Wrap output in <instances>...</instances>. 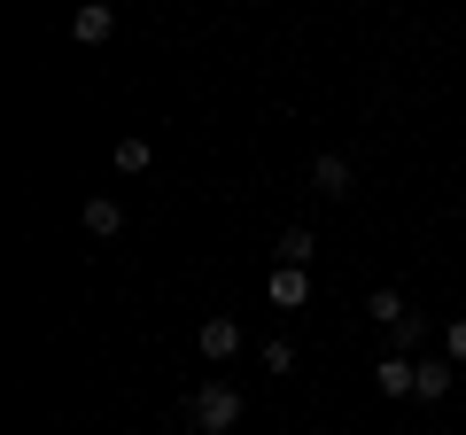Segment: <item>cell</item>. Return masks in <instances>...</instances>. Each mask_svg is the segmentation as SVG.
<instances>
[{
	"label": "cell",
	"mask_w": 466,
	"mask_h": 435,
	"mask_svg": "<svg viewBox=\"0 0 466 435\" xmlns=\"http://www.w3.org/2000/svg\"><path fill=\"white\" fill-rule=\"evenodd\" d=\"M70 32H78V39H86V47H101V39H109V32H116V8H109V0H86L78 16H70Z\"/></svg>",
	"instance_id": "cell-4"
},
{
	"label": "cell",
	"mask_w": 466,
	"mask_h": 435,
	"mask_svg": "<svg viewBox=\"0 0 466 435\" xmlns=\"http://www.w3.org/2000/svg\"><path fill=\"white\" fill-rule=\"evenodd\" d=\"M86 234H125V210H116L109 195H94L86 202Z\"/></svg>",
	"instance_id": "cell-10"
},
{
	"label": "cell",
	"mask_w": 466,
	"mask_h": 435,
	"mask_svg": "<svg viewBox=\"0 0 466 435\" xmlns=\"http://www.w3.org/2000/svg\"><path fill=\"white\" fill-rule=\"evenodd\" d=\"M187 420H195L202 435H233L241 428V389L233 381H202L195 397H187Z\"/></svg>",
	"instance_id": "cell-1"
},
{
	"label": "cell",
	"mask_w": 466,
	"mask_h": 435,
	"mask_svg": "<svg viewBox=\"0 0 466 435\" xmlns=\"http://www.w3.org/2000/svg\"><path fill=\"white\" fill-rule=\"evenodd\" d=\"M116 171H148V140H140V133L116 140Z\"/></svg>",
	"instance_id": "cell-11"
},
{
	"label": "cell",
	"mask_w": 466,
	"mask_h": 435,
	"mask_svg": "<svg viewBox=\"0 0 466 435\" xmlns=\"http://www.w3.org/2000/svg\"><path fill=\"white\" fill-rule=\"evenodd\" d=\"M443 350H451V366H466V311L443 327Z\"/></svg>",
	"instance_id": "cell-13"
},
{
	"label": "cell",
	"mask_w": 466,
	"mask_h": 435,
	"mask_svg": "<svg viewBox=\"0 0 466 435\" xmlns=\"http://www.w3.org/2000/svg\"><path fill=\"white\" fill-rule=\"evenodd\" d=\"M311 257H319V241H311V226H288V234H280V265H311Z\"/></svg>",
	"instance_id": "cell-9"
},
{
	"label": "cell",
	"mask_w": 466,
	"mask_h": 435,
	"mask_svg": "<svg viewBox=\"0 0 466 435\" xmlns=\"http://www.w3.org/2000/svg\"><path fill=\"white\" fill-rule=\"evenodd\" d=\"M451 381H459V366H451V358H435V366H420V389H412V397L435 404V397H451Z\"/></svg>",
	"instance_id": "cell-8"
},
{
	"label": "cell",
	"mask_w": 466,
	"mask_h": 435,
	"mask_svg": "<svg viewBox=\"0 0 466 435\" xmlns=\"http://www.w3.org/2000/svg\"><path fill=\"white\" fill-rule=\"evenodd\" d=\"M412 342H420V311L404 319V327H389V350H397V358H412Z\"/></svg>",
	"instance_id": "cell-12"
},
{
	"label": "cell",
	"mask_w": 466,
	"mask_h": 435,
	"mask_svg": "<svg viewBox=\"0 0 466 435\" xmlns=\"http://www.w3.org/2000/svg\"><path fill=\"white\" fill-rule=\"evenodd\" d=\"M366 319H373V327L389 335V327H404L412 311H404V296H397V288H373V296H366Z\"/></svg>",
	"instance_id": "cell-7"
},
{
	"label": "cell",
	"mask_w": 466,
	"mask_h": 435,
	"mask_svg": "<svg viewBox=\"0 0 466 435\" xmlns=\"http://www.w3.org/2000/svg\"><path fill=\"white\" fill-rule=\"evenodd\" d=\"M373 389H381V397H412V389H420V358H397V350H389L381 366H373Z\"/></svg>",
	"instance_id": "cell-3"
},
{
	"label": "cell",
	"mask_w": 466,
	"mask_h": 435,
	"mask_svg": "<svg viewBox=\"0 0 466 435\" xmlns=\"http://www.w3.org/2000/svg\"><path fill=\"white\" fill-rule=\"evenodd\" d=\"M202 358H210V366H226V358H241V319H226V311H218V319H202Z\"/></svg>",
	"instance_id": "cell-2"
},
{
	"label": "cell",
	"mask_w": 466,
	"mask_h": 435,
	"mask_svg": "<svg viewBox=\"0 0 466 435\" xmlns=\"http://www.w3.org/2000/svg\"><path fill=\"white\" fill-rule=\"evenodd\" d=\"M272 303H280V311H303V303H311V272H296V265H280L272 272V288H265Z\"/></svg>",
	"instance_id": "cell-5"
},
{
	"label": "cell",
	"mask_w": 466,
	"mask_h": 435,
	"mask_svg": "<svg viewBox=\"0 0 466 435\" xmlns=\"http://www.w3.org/2000/svg\"><path fill=\"white\" fill-rule=\"evenodd\" d=\"M311 195H350V156H319V164H311Z\"/></svg>",
	"instance_id": "cell-6"
}]
</instances>
